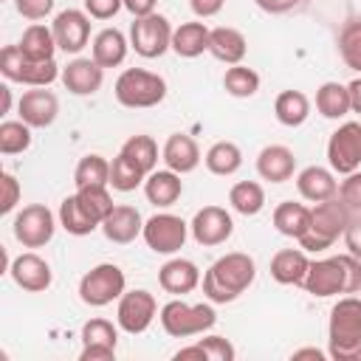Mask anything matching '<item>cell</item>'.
Segmentation results:
<instances>
[{
  "label": "cell",
  "mask_w": 361,
  "mask_h": 361,
  "mask_svg": "<svg viewBox=\"0 0 361 361\" xmlns=\"http://www.w3.org/2000/svg\"><path fill=\"white\" fill-rule=\"evenodd\" d=\"M254 276H257V262L248 254L243 251L223 254L203 274V296L212 305H228L251 288Z\"/></svg>",
  "instance_id": "6da1fadb"
},
{
  "label": "cell",
  "mask_w": 361,
  "mask_h": 361,
  "mask_svg": "<svg viewBox=\"0 0 361 361\" xmlns=\"http://www.w3.org/2000/svg\"><path fill=\"white\" fill-rule=\"evenodd\" d=\"M302 288L316 299L358 293L361 290V259H355L353 254L313 259Z\"/></svg>",
  "instance_id": "7a4b0ae2"
},
{
  "label": "cell",
  "mask_w": 361,
  "mask_h": 361,
  "mask_svg": "<svg viewBox=\"0 0 361 361\" xmlns=\"http://www.w3.org/2000/svg\"><path fill=\"white\" fill-rule=\"evenodd\" d=\"M327 355L336 361H358L361 355V296L347 293L330 307Z\"/></svg>",
  "instance_id": "3957f363"
},
{
  "label": "cell",
  "mask_w": 361,
  "mask_h": 361,
  "mask_svg": "<svg viewBox=\"0 0 361 361\" xmlns=\"http://www.w3.org/2000/svg\"><path fill=\"white\" fill-rule=\"evenodd\" d=\"M113 96L121 107H130V110L158 107L166 99V79L147 68H127L118 73L113 85Z\"/></svg>",
  "instance_id": "277c9868"
},
{
  "label": "cell",
  "mask_w": 361,
  "mask_h": 361,
  "mask_svg": "<svg viewBox=\"0 0 361 361\" xmlns=\"http://www.w3.org/2000/svg\"><path fill=\"white\" fill-rule=\"evenodd\" d=\"M350 209L344 206V200L336 195V197H330V200H322V203H316L313 209H310V228H307V234L299 240V245L305 248V251H324V248H330L338 237H344V231H347V223H350Z\"/></svg>",
  "instance_id": "5b68a950"
},
{
  "label": "cell",
  "mask_w": 361,
  "mask_h": 361,
  "mask_svg": "<svg viewBox=\"0 0 361 361\" xmlns=\"http://www.w3.org/2000/svg\"><path fill=\"white\" fill-rule=\"evenodd\" d=\"M161 327L166 336L172 338H189V336H203L217 324V313L212 307V302H200V305H186L183 299H169L161 310H158Z\"/></svg>",
  "instance_id": "8992f818"
},
{
  "label": "cell",
  "mask_w": 361,
  "mask_h": 361,
  "mask_svg": "<svg viewBox=\"0 0 361 361\" xmlns=\"http://www.w3.org/2000/svg\"><path fill=\"white\" fill-rule=\"evenodd\" d=\"M0 73L8 79V82H17V85H25V87H48L51 82H56L62 76L56 59H48V62H37V59H28L20 45H6L0 51Z\"/></svg>",
  "instance_id": "52a82bcc"
},
{
  "label": "cell",
  "mask_w": 361,
  "mask_h": 361,
  "mask_svg": "<svg viewBox=\"0 0 361 361\" xmlns=\"http://www.w3.org/2000/svg\"><path fill=\"white\" fill-rule=\"evenodd\" d=\"M127 290V276L116 262H99L79 279V299L87 307H104L118 302Z\"/></svg>",
  "instance_id": "ba28073f"
},
{
  "label": "cell",
  "mask_w": 361,
  "mask_h": 361,
  "mask_svg": "<svg viewBox=\"0 0 361 361\" xmlns=\"http://www.w3.org/2000/svg\"><path fill=\"white\" fill-rule=\"evenodd\" d=\"M172 25L164 14L152 11L147 17H133L130 25V48L144 59H158L172 51Z\"/></svg>",
  "instance_id": "9c48e42d"
},
{
  "label": "cell",
  "mask_w": 361,
  "mask_h": 361,
  "mask_svg": "<svg viewBox=\"0 0 361 361\" xmlns=\"http://www.w3.org/2000/svg\"><path fill=\"white\" fill-rule=\"evenodd\" d=\"M56 220L59 217H54V212L45 203H28L14 214V240L23 248H42L54 240Z\"/></svg>",
  "instance_id": "30bf717a"
},
{
  "label": "cell",
  "mask_w": 361,
  "mask_h": 361,
  "mask_svg": "<svg viewBox=\"0 0 361 361\" xmlns=\"http://www.w3.org/2000/svg\"><path fill=\"white\" fill-rule=\"evenodd\" d=\"M141 237H144L149 251L169 257V254H178L183 248V243L189 237V223L172 212H158L149 220H144Z\"/></svg>",
  "instance_id": "8fae6325"
},
{
  "label": "cell",
  "mask_w": 361,
  "mask_h": 361,
  "mask_svg": "<svg viewBox=\"0 0 361 361\" xmlns=\"http://www.w3.org/2000/svg\"><path fill=\"white\" fill-rule=\"evenodd\" d=\"M327 164L338 175H350L361 169V121H344L330 133Z\"/></svg>",
  "instance_id": "7c38bea8"
},
{
  "label": "cell",
  "mask_w": 361,
  "mask_h": 361,
  "mask_svg": "<svg viewBox=\"0 0 361 361\" xmlns=\"http://www.w3.org/2000/svg\"><path fill=\"white\" fill-rule=\"evenodd\" d=\"M155 316H158V302L144 288L124 290L116 305V324L130 336H141L155 322Z\"/></svg>",
  "instance_id": "4fadbf2b"
},
{
  "label": "cell",
  "mask_w": 361,
  "mask_h": 361,
  "mask_svg": "<svg viewBox=\"0 0 361 361\" xmlns=\"http://www.w3.org/2000/svg\"><path fill=\"white\" fill-rule=\"evenodd\" d=\"M189 234L197 245L214 248V245H223L234 234V220L223 206H203L195 212L189 223Z\"/></svg>",
  "instance_id": "5bb4252c"
},
{
  "label": "cell",
  "mask_w": 361,
  "mask_h": 361,
  "mask_svg": "<svg viewBox=\"0 0 361 361\" xmlns=\"http://www.w3.org/2000/svg\"><path fill=\"white\" fill-rule=\"evenodd\" d=\"M118 344V324L107 319H87L82 324V353L79 361H113Z\"/></svg>",
  "instance_id": "9a60e30c"
},
{
  "label": "cell",
  "mask_w": 361,
  "mask_h": 361,
  "mask_svg": "<svg viewBox=\"0 0 361 361\" xmlns=\"http://www.w3.org/2000/svg\"><path fill=\"white\" fill-rule=\"evenodd\" d=\"M90 20L93 17L85 8H65V11H59L54 17V23H51L59 51H65V54L85 51V45L90 42Z\"/></svg>",
  "instance_id": "2e32d148"
},
{
  "label": "cell",
  "mask_w": 361,
  "mask_h": 361,
  "mask_svg": "<svg viewBox=\"0 0 361 361\" xmlns=\"http://www.w3.org/2000/svg\"><path fill=\"white\" fill-rule=\"evenodd\" d=\"M8 276L14 279L17 288H23L25 293H42L51 288L54 282V271L48 265V259H42L34 251H25L20 257H14L8 262Z\"/></svg>",
  "instance_id": "e0dca14e"
},
{
  "label": "cell",
  "mask_w": 361,
  "mask_h": 361,
  "mask_svg": "<svg viewBox=\"0 0 361 361\" xmlns=\"http://www.w3.org/2000/svg\"><path fill=\"white\" fill-rule=\"evenodd\" d=\"M17 113L20 118L34 127V130H42V127H51L59 116V99L48 90V87H31L20 96L17 102Z\"/></svg>",
  "instance_id": "ac0fdd59"
},
{
  "label": "cell",
  "mask_w": 361,
  "mask_h": 361,
  "mask_svg": "<svg viewBox=\"0 0 361 361\" xmlns=\"http://www.w3.org/2000/svg\"><path fill=\"white\" fill-rule=\"evenodd\" d=\"M62 85L73 96H93L104 85V68L93 56H76L62 68Z\"/></svg>",
  "instance_id": "d6986e66"
},
{
  "label": "cell",
  "mask_w": 361,
  "mask_h": 361,
  "mask_svg": "<svg viewBox=\"0 0 361 361\" xmlns=\"http://www.w3.org/2000/svg\"><path fill=\"white\" fill-rule=\"evenodd\" d=\"M296 172V155L285 144H268L257 155V175L268 183H285Z\"/></svg>",
  "instance_id": "ffe728a7"
},
{
  "label": "cell",
  "mask_w": 361,
  "mask_h": 361,
  "mask_svg": "<svg viewBox=\"0 0 361 361\" xmlns=\"http://www.w3.org/2000/svg\"><path fill=\"white\" fill-rule=\"evenodd\" d=\"M102 234L110 240V243H116V245H127V243H133L135 237H141V231H144V217H141V212L135 209V206H113V212L102 220Z\"/></svg>",
  "instance_id": "44dd1931"
},
{
  "label": "cell",
  "mask_w": 361,
  "mask_h": 361,
  "mask_svg": "<svg viewBox=\"0 0 361 361\" xmlns=\"http://www.w3.org/2000/svg\"><path fill=\"white\" fill-rule=\"evenodd\" d=\"M200 282H203L200 279V268L192 259H183V257H172L158 268V285L172 296L192 293Z\"/></svg>",
  "instance_id": "7402d4cb"
},
{
  "label": "cell",
  "mask_w": 361,
  "mask_h": 361,
  "mask_svg": "<svg viewBox=\"0 0 361 361\" xmlns=\"http://www.w3.org/2000/svg\"><path fill=\"white\" fill-rule=\"evenodd\" d=\"M161 158H164L166 169H172V172H178V175H189V172H195L197 164L203 161L197 141H195L192 135H186V133H172V135L164 141Z\"/></svg>",
  "instance_id": "603a6c76"
},
{
  "label": "cell",
  "mask_w": 361,
  "mask_h": 361,
  "mask_svg": "<svg viewBox=\"0 0 361 361\" xmlns=\"http://www.w3.org/2000/svg\"><path fill=\"white\" fill-rule=\"evenodd\" d=\"M296 189L305 200L310 203H322V200H330L338 195V180H336V172L327 169V166H305L299 175H296Z\"/></svg>",
  "instance_id": "cb8c5ba5"
},
{
  "label": "cell",
  "mask_w": 361,
  "mask_h": 361,
  "mask_svg": "<svg viewBox=\"0 0 361 361\" xmlns=\"http://www.w3.org/2000/svg\"><path fill=\"white\" fill-rule=\"evenodd\" d=\"M183 195V180L172 169H152L144 180V197L155 209H169Z\"/></svg>",
  "instance_id": "d4e9b609"
},
{
  "label": "cell",
  "mask_w": 361,
  "mask_h": 361,
  "mask_svg": "<svg viewBox=\"0 0 361 361\" xmlns=\"http://www.w3.org/2000/svg\"><path fill=\"white\" fill-rule=\"evenodd\" d=\"M245 51H248V42H245V34L231 28V25H217L212 28V37H209V54L223 62V65H240L245 59Z\"/></svg>",
  "instance_id": "484cf974"
},
{
  "label": "cell",
  "mask_w": 361,
  "mask_h": 361,
  "mask_svg": "<svg viewBox=\"0 0 361 361\" xmlns=\"http://www.w3.org/2000/svg\"><path fill=\"white\" fill-rule=\"evenodd\" d=\"M307 268H310V259H307L305 248H282L271 257V276L279 285H299L302 288Z\"/></svg>",
  "instance_id": "4316f807"
},
{
  "label": "cell",
  "mask_w": 361,
  "mask_h": 361,
  "mask_svg": "<svg viewBox=\"0 0 361 361\" xmlns=\"http://www.w3.org/2000/svg\"><path fill=\"white\" fill-rule=\"evenodd\" d=\"M130 51V39L118 31V28H102L93 42H90V56L107 71V68H118L127 59Z\"/></svg>",
  "instance_id": "83f0119b"
},
{
  "label": "cell",
  "mask_w": 361,
  "mask_h": 361,
  "mask_svg": "<svg viewBox=\"0 0 361 361\" xmlns=\"http://www.w3.org/2000/svg\"><path fill=\"white\" fill-rule=\"evenodd\" d=\"M209 37H212V28L206 23H200V20L180 23L172 31V51L183 59H195L203 51H209Z\"/></svg>",
  "instance_id": "f1b7e54d"
},
{
  "label": "cell",
  "mask_w": 361,
  "mask_h": 361,
  "mask_svg": "<svg viewBox=\"0 0 361 361\" xmlns=\"http://www.w3.org/2000/svg\"><path fill=\"white\" fill-rule=\"evenodd\" d=\"M274 228L282 234V237H290V240H302L310 228V209L305 203H293V200H282L274 214Z\"/></svg>",
  "instance_id": "f546056e"
},
{
  "label": "cell",
  "mask_w": 361,
  "mask_h": 361,
  "mask_svg": "<svg viewBox=\"0 0 361 361\" xmlns=\"http://www.w3.org/2000/svg\"><path fill=\"white\" fill-rule=\"evenodd\" d=\"M17 45H20V51H23L28 59H37V62H48V59H54V54L59 51L56 37H54V28H51V25H42V23H31V25L23 31V39H20Z\"/></svg>",
  "instance_id": "4dcf8cb0"
},
{
  "label": "cell",
  "mask_w": 361,
  "mask_h": 361,
  "mask_svg": "<svg viewBox=\"0 0 361 361\" xmlns=\"http://www.w3.org/2000/svg\"><path fill=\"white\" fill-rule=\"evenodd\" d=\"M274 116L282 127H302L310 116V99L302 90H282L274 99Z\"/></svg>",
  "instance_id": "1f68e13d"
},
{
  "label": "cell",
  "mask_w": 361,
  "mask_h": 361,
  "mask_svg": "<svg viewBox=\"0 0 361 361\" xmlns=\"http://www.w3.org/2000/svg\"><path fill=\"white\" fill-rule=\"evenodd\" d=\"M203 164L212 175H220V178H228L234 175L240 166H243V149L234 144V141H214L206 155H203Z\"/></svg>",
  "instance_id": "d6a6232c"
},
{
  "label": "cell",
  "mask_w": 361,
  "mask_h": 361,
  "mask_svg": "<svg viewBox=\"0 0 361 361\" xmlns=\"http://www.w3.org/2000/svg\"><path fill=\"white\" fill-rule=\"evenodd\" d=\"M316 110H319V116H324L330 121L344 118L350 113L347 85H341V82H324V85H319V90H316Z\"/></svg>",
  "instance_id": "836d02e7"
},
{
  "label": "cell",
  "mask_w": 361,
  "mask_h": 361,
  "mask_svg": "<svg viewBox=\"0 0 361 361\" xmlns=\"http://www.w3.org/2000/svg\"><path fill=\"white\" fill-rule=\"evenodd\" d=\"M228 203L237 214L243 217H254L265 209V189L257 180H237L228 189Z\"/></svg>",
  "instance_id": "e575fe53"
},
{
  "label": "cell",
  "mask_w": 361,
  "mask_h": 361,
  "mask_svg": "<svg viewBox=\"0 0 361 361\" xmlns=\"http://www.w3.org/2000/svg\"><path fill=\"white\" fill-rule=\"evenodd\" d=\"M56 217H59V226H62L68 234H73V237H85V234H93V231L99 228V223L82 209V203L76 200V195H68V197L59 203Z\"/></svg>",
  "instance_id": "d590c367"
},
{
  "label": "cell",
  "mask_w": 361,
  "mask_h": 361,
  "mask_svg": "<svg viewBox=\"0 0 361 361\" xmlns=\"http://www.w3.org/2000/svg\"><path fill=\"white\" fill-rule=\"evenodd\" d=\"M73 183L79 186H110V161L99 152H87L79 158L73 169Z\"/></svg>",
  "instance_id": "8d00e7d4"
},
{
  "label": "cell",
  "mask_w": 361,
  "mask_h": 361,
  "mask_svg": "<svg viewBox=\"0 0 361 361\" xmlns=\"http://www.w3.org/2000/svg\"><path fill=\"white\" fill-rule=\"evenodd\" d=\"M144 180H147V172L135 161H130L124 152H118L110 161V186L116 192H135L138 186H144Z\"/></svg>",
  "instance_id": "74e56055"
},
{
  "label": "cell",
  "mask_w": 361,
  "mask_h": 361,
  "mask_svg": "<svg viewBox=\"0 0 361 361\" xmlns=\"http://www.w3.org/2000/svg\"><path fill=\"white\" fill-rule=\"evenodd\" d=\"M223 87L234 99H251L259 90V73L248 65H228L223 73Z\"/></svg>",
  "instance_id": "f35d334b"
},
{
  "label": "cell",
  "mask_w": 361,
  "mask_h": 361,
  "mask_svg": "<svg viewBox=\"0 0 361 361\" xmlns=\"http://www.w3.org/2000/svg\"><path fill=\"white\" fill-rule=\"evenodd\" d=\"M73 195H76V200L82 203V209H85L99 226H102V220H104V217L113 212V206H116L107 186H79Z\"/></svg>",
  "instance_id": "ab89813d"
},
{
  "label": "cell",
  "mask_w": 361,
  "mask_h": 361,
  "mask_svg": "<svg viewBox=\"0 0 361 361\" xmlns=\"http://www.w3.org/2000/svg\"><path fill=\"white\" fill-rule=\"evenodd\" d=\"M118 152H124L130 161H135L147 175L155 169V164H158V144H155V138L152 135H130L124 144H121V149Z\"/></svg>",
  "instance_id": "60d3db41"
},
{
  "label": "cell",
  "mask_w": 361,
  "mask_h": 361,
  "mask_svg": "<svg viewBox=\"0 0 361 361\" xmlns=\"http://www.w3.org/2000/svg\"><path fill=\"white\" fill-rule=\"evenodd\" d=\"M31 130L34 127H28L23 118L3 121L0 124V152L3 155H20V152H25L31 147Z\"/></svg>",
  "instance_id": "b9f144b4"
},
{
  "label": "cell",
  "mask_w": 361,
  "mask_h": 361,
  "mask_svg": "<svg viewBox=\"0 0 361 361\" xmlns=\"http://www.w3.org/2000/svg\"><path fill=\"white\" fill-rule=\"evenodd\" d=\"M338 54L344 65L355 73H361V20H353L338 34Z\"/></svg>",
  "instance_id": "7bdbcfd3"
},
{
  "label": "cell",
  "mask_w": 361,
  "mask_h": 361,
  "mask_svg": "<svg viewBox=\"0 0 361 361\" xmlns=\"http://www.w3.org/2000/svg\"><path fill=\"white\" fill-rule=\"evenodd\" d=\"M195 344L200 347V353H203L206 361H234V355H237L234 344L226 336H203Z\"/></svg>",
  "instance_id": "ee69618b"
},
{
  "label": "cell",
  "mask_w": 361,
  "mask_h": 361,
  "mask_svg": "<svg viewBox=\"0 0 361 361\" xmlns=\"http://www.w3.org/2000/svg\"><path fill=\"white\" fill-rule=\"evenodd\" d=\"M338 197L350 212H361V169L344 175V180L338 183Z\"/></svg>",
  "instance_id": "f6af8a7d"
},
{
  "label": "cell",
  "mask_w": 361,
  "mask_h": 361,
  "mask_svg": "<svg viewBox=\"0 0 361 361\" xmlns=\"http://www.w3.org/2000/svg\"><path fill=\"white\" fill-rule=\"evenodd\" d=\"M0 186H3V197H0V214H11V212H14V206L20 203V195H23L20 180H17L11 172H3V175H0Z\"/></svg>",
  "instance_id": "bcb514c9"
},
{
  "label": "cell",
  "mask_w": 361,
  "mask_h": 361,
  "mask_svg": "<svg viewBox=\"0 0 361 361\" xmlns=\"http://www.w3.org/2000/svg\"><path fill=\"white\" fill-rule=\"evenodd\" d=\"M54 3L56 0H14V8H17L20 17L37 23V20H45L54 11Z\"/></svg>",
  "instance_id": "7dc6e473"
},
{
  "label": "cell",
  "mask_w": 361,
  "mask_h": 361,
  "mask_svg": "<svg viewBox=\"0 0 361 361\" xmlns=\"http://www.w3.org/2000/svg\"><path fill=\"white\" fill-rule=\"evenodd\" d=\"M124 8V0H85V11L93 20H113Z\"/></svg>",
  "instance_id": "c3c4849f"
},
{
  "label": "cell",
  "mask_w": 361,
  "mask_h": 361,
  "mask_svg": "<svg viewBox=\"0 0 361 361\" xmlns=\"http://www.w3.org/2000/svg\"><path fill=\"white\" fill-rule=\"evenodd\" d=\"M344 245H347V254L361 259V217H350L347 231H344Z\"/></svg>",
  "instance_id": "681fc988"
},
{
  "label": "cell",
  "mask_w": 361,
  "mask_h": 361,
  "mask_svg": "<svg viewBox=\"0 0 361 361\" xmlns=\"http://www.w3.org/2000/svg\"><path fill=\"white\" fill-rule=\"evenodd\" d=\"M226 6V0H189V8L195 11L197 20H209L214 14H220Z\"/></svg>",
  "instance_id": "f907efd6"
},
{
  "label": "cell",
  "mask_w": 361,
  "mask_h": 361,
  "mask_svg": "<svg viewBox=\"0 0 361 361\" xmlns=\"http://www.w3.org/2000/svg\"><path fill=\"white\" fill-rule=\"evenodd\" d=\"M265 14H285V11H293L302 0H254Z\"/></svg>",
  "instance_id": "816d5d0a"
},
{
  "label": "cell",
  "mask_w": 361,
  "mask_h": 361,
  "mask_svg": "<svg viewBox=\"0 0 361 361\" xmlns=\"http://www.w3.org/2000/svg\"><path fill=\"white\" fill-rule=\"evenodd\" d=\"M155 6H158V0H124V8L133 17H147L155 11Z\"/></svg>",
  "instance_id": "f5cc1de1"
},
{
  "label": "cell",
  "mask_w": 361,
  "mask_h": 361,
  "mask_svg": "<svg viewBox=\"0 0 361 361\" xmlns=\"http://www.w3.org/2000/svg\"><path fill=\"white\" fill-rule=\"evenodd\" d=\"M347 93H350V113H358L361 116V76H355L347 85Z\"/></svg>",
  "instance_id": "db71d44e"
},
{
  "label": "cell",
  "mask_w": 361,
  "mask_h": 361,
  "mask_svg": "<svg viewBox=\"0 0 361 361\" xmlns=\"http://www.w3.org/2000/svg\"><path fill=\"white\" fill-rule=\"evenodd\" d=\"M186 358H197V361H206L197 344H189V347H180V350L175 353V361H186Z\"/></svg>",
  "instance_id": "11a10c76"
},
{
  "label": "cell",
  "mask_w": 361,
  "mask_h": 361,
  "mask_svg": "<svg viewBox=\"0 0 361 361\" xmlns=\"http://www.w3.org/2000/svg\"><path fill=\"white\" fill-rule=\"evenodd\" d=\"M293 358H296V361H299V358H316V361H322L324 353L316 350V347H302V350H293Z\"/></svg>",
  "instance_id": "9f6ffc18"
},
{
  "label": "cell",
  "mask_w": 361,
  "mask_h": 361,
  "mask_svg": "<svg viewBox=\"0 0 361 361\" xmlns=\"http://www.w3.org/2000/svg\"><path fill=\"white\" fill-rule=\"evenodd\" d=\"M0 96H3V113H8L11 110V90H8V85L0 87Z\"/></svg>",
  "instance_id": "6f0895ef"
},
{
  "label": "cell",
  "mask_w": 361,
  "mask_h": 361,
  "mask_svg": "<svg viewBox=\"0 0 361 361\" xmlns=\"http://www.w3.org/2000/svg\"><path fill=\"white\" fill-rule=\"evenodd\" d=\"M358 361H361V355H358Z\"/></svg>",
  "instance_id": "680465c9"
}]
</instances>
